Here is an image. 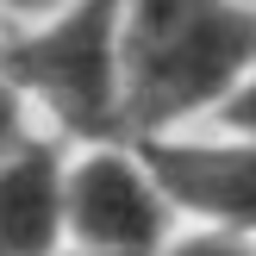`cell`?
<instances>
[{
  "mask_svg": "<svg viewBox=\"0 0 256 256\" xmlns=\"http://www.w3.org/2000/svg\"><path fill=\"white\" fill-rule=\"evenodd\" d=\"M256 62L250 0H125L119 12V88L125 138L182 132L212 112Z\"/></svg>",
  "mask_w": 256,
  "mask_h": 256,
  "instance_id": "1",
  "label": "cell"
},
{
  "mask_svg": "<svg viewBox=\"0 0 256 256\" xmlns=\"http://www.w3.org/2000/svg\"><path fill=\"white\" fill-rule=\"evenodd\" d=\"M119 12L125 0H62L0 44V75L25 100L50 106V119L82 144L125 138L119 88Z\"/></svg>",
  "mask_w": 256,
  "mask_h": 256,
  "instance_id": "2",
  "label": "cell"
},
{
  "mask_svg": "<svg viewBox=\"0 0 256 256\" xmlns=\"http://www.w3.org/2000/svg\"><path fill=\"white\" fill-rule=\"evenodd\" d=\"M62 219H69V244L94 256H156L175 232V206L162 200L156 175L132 138L88 144L69 162Z\"/></svg>",
  "mask_w": 256,
  "mask_h": 256,
  "instance_id": "3",
  "label": "cell"
},
{
  "mask_svg": "<svg viewBox=\"0 0 256 256\" xmlns=\"http://www.w3.org/2000/svg\"><path fill=\"white\" fill-rule=\"evenodd\" d=\"M138 156L150 162L162 200L200 225L256 238V138H175V132H144L132 138Z\"/></svg>",
  "mask_w": 256,
  "mask_h": 256,
  "instance_id": "4",
  "label": "cell"
},
{
  "mask_svg": "<svg viewBox=\"0 0 256 256\" xmlns=\"http://www.w3.org/2000/svg\"><path fill=\"white\" fill-rule=\"evenodd\" d=\"M62 175L69 156L32 132L0 156V256H62L69 244Z\"/></svg>",
  "mask_w": 256,
  "mask_h": 256,
  "instance_id": "5",
  "label": "cell"
},
{
  "mask_svg": "<svg viewBox=\"0 0 256 256\" xmlns=\"http://www.w3.org/2000/svg\"><path fill=\"white\" fill-rule=\"evenodd\" d=\"M156 256H256V238L225 232V225H194V232H169Z\"/></svg>",
  "mask_w": 256,
  "mask_h": 256,
  "instance_id": "6",
  "label": "cell"
},
{
  "mask_svg": "<svg viewBox=\"0 0 256 256\" xmlns=\"http://www.w3.org/2000/svg\"><path fill=\"white\" fill-rule=\"evenodd\" d=\"M212 119H219V132H238V138H256V62L232 82V94L212 106Z\"/></svg>",
  "mask_w": 256,
  "mask_h": 256,
  "instance_id": "7",
  "label": "cell"
},
{
  "mask_svg": "<svg viewBox=\"0 0 256 256\" xmlns=\"http://www.w3.org/2000/svg\"><path fill=\"white\" fill-rule=\"evenodd\" d=\"M25 106H32V100H25L19 88H12L6 75H0V156H6V150L25 138Z\"/></svg>",
  "mask_w": 256,
  "mask_h": 256,
  "instance_id": "8",
  "label": "cell"
},
{
  "mask_svg": "<svg viewBox=\"0 0 256 256\" xmlns=\"http://www.w3.org/2000/svg\"><path fill=\"white\" fill-rule=\"evenodd\" d=\"M62 0H0V12L6 19H19V25H32V19H44V12H56Z\"/></svg>",
  "mask_w": 256,
  "mask_h": 256,
  "instance_id": "9",
  "label": "cell"
},
{
  "mask_svg": "<svg viewBox=\"0 0 256 256\" xmlns=\"http://www.w3.org/2000/svg\"><path fill=\"white\" fill-rule=\"evenodd\" d=\"M82 256H94V250H82Z\"/></svg>",
  "mask_w": 256,
  "mask_h": 256,
  "instance_id": "10",
  "label": "cell"
}]
</instances>
